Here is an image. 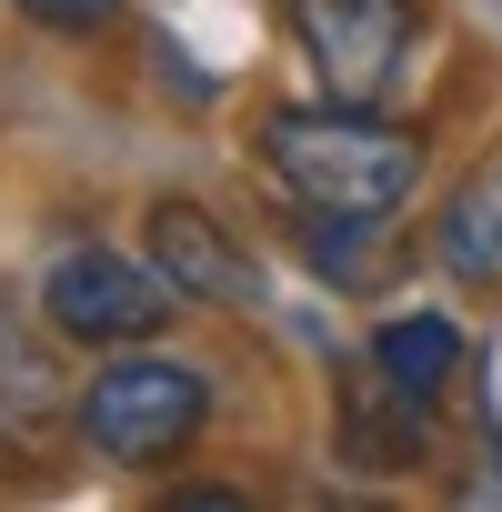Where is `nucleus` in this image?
<instances>
[{"mask_svg": "<svg viewBox=\"0 0 502 512\" xmlns=\"http://www.w3.org/2000/svg\"><path fill=\"white\" fill-rule=\"evenodd\" d=\"M262 161L272 181L302 201V211H362V221H392L412 211L422 191V141L402 121H382L372 101H282L262 111Z\"/></svg>", "mask_w": 502, "mask_h": 512, "instance_id": "nucleus-1", "label": "nucleus"}, {"mask_svg": "<svg viewBox=\"0 0 502 512\" xmlns=\"http://www.w3.org/2000/svg\"><path fill=\"white\" fill-rule=\"evenodd\" d=\"M201 422H211V372L201 362H171V352H111L91 382H81V442L101 452V462H121V472H161V462H181L191 442H201Z\"/></svg>", "mask_w": 502, "mask_h": 512, "instance_id": "nucleus-2", "label": "nucleus"}, {"mask_svg": "<svg viewBox=\"0 0 502 512\" xmlns=\"http://www.w3.org/2000/svg\"><path fill=\"white\" fill-rule=\"evenodd\" d=\"M292 21V51L312 71V91L332 101H392L412 81V51H422V11L412 0H282Z\"/></svg>", "mask_w": 502, "mask_h": 512, "instance_id": "nucleus-3", "label": "nucleus"}, {"mask_svg": "<svg viewBox=\"0 0 502 512\" xmlns=\"http://www.w3.org/2000/svg\"><path fill=\"white\" fill-rule=\"evenodd\" d=\"M41 322L61 332V342H91V352H131V342H151L161 322H171V272L161 262H131V251H111V241H71V251H51V272H41Z\"/></svg>", "mask_w": 502, "mask_h": 512, "instance_id": "nucleus-4", "label": "nucleus"}, {"mask_svg": "<svg viewBox=\"0 0 502 512\" xmlns=\"http://www.w3.org/2000/svg\"><path fill=\"white\" fill-rule=\"evenodd\" d=\"M141 241H151V262L171 272L181 302H211V312H251V302H262V262H251L201 201H171V191H161V201L141 211Z\"/></svg>", "mask_w": 502, "mask_h": 512, "instance_id": "nucleus-5", "label": "nucleus"}, {"mask_svg": "<svg viewBox=\"0 0 502 512\" xmlns=\"http://www.w3.org/2000/svg\"><path fill=\"white\" fill-rule=\"evenodd\" d=\"M61 422H81V392L51 362V322L0 302V452H41Z\"/></svg>", "mask_w": 502, "mask_h": 512, "instance_id": "nucleus-6", "label": "nucleus"}, {"mask_svg": "<svg viewBox=\"0 0 502 512\" xmlns=\"http://www.w3.org/2000/svg\"><path fill=\"white\" fill-rule=\"evenodd\" d=\"M342 442H352V462H372V472H412L422 442H432V402H412L402 382L362 372V382L342 392Z\"/></svg>", "mask_w": 502, "mask_h": 512, "instance_id": "nucleus-7", "label": "nucleus"}, {"mask_svg": "<svg viewBox=\"0 0 502 512\" xmlns=\"http://www.w3.org/2000/svg\"><path fill=\"white\" fill-rule=\"evenodd\" d=\"M372 372L402 382L412 402H442L462 382V322L452 312H392V322H372Z\"/></svg>", "mask_w": 502, "mask_h": 512, "instance_id": "nucleus-8", "label": "nucleus"}, {"mask_svg": "<svg viewBox=\"0 0 502 512\" xmlns=\"http://www.w3.org/2000/svg\"><path fill=\"white\" fill-rule=\"evenodd\" d=\"M432 251H442L462 282H502V161H492V171H472V181L452 191V211H442Z\"/></svg>", "mask_w": 502, "mask_h": 512, "instance_id": "nucleus-9", "label": "nucleus"}, {"mask_svg": "<svg viewBox=\"0 0 502 512\" xmlns=\"http://www.w3.org/2000/svg\"><path fill=\"white\" fill-rule=\"evenodd\" d=\"M21 21H41V31H61V41H91V31H111L121 21V0H11Z\"/></svg>", "mask_w": 502, "mask_h": 512, "instance_id": "nucleus-10", "label": "nucleus"}]
</instances>
